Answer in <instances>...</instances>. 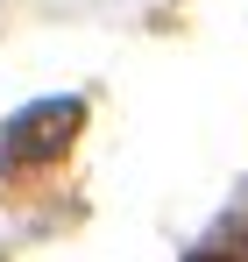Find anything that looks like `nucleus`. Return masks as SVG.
Wrapping results in <instances>:
<instances>
[{
	"label": "nucleus",
	"instance_id": "obj_1",
	"mask_svg": "<svg viewBox=\"0 0 248 262\" xmlns=\"http://www.w3.org/2000/svg\"><path fill=\"white\" fill-rule=\"evenodd\" d=\"M85 121V99H36V106H22L7 128H0V170H43V163H57L64 149H71V135Z\"/></svg>",
	"mask_w": 248,
	"mask_h": 262
},
{
	"label": "nucleus",
	"instance_id": "obj_2",
	"mask_svg": "<svg viewBox=\"0 0 248 262\" xmlns=\"http://www.w3.org/2000/svg\"><path fill=\"white\" fill-rule=\"evenodd\" d=\"M184 262H248V191L234 199V213L213 227V241H206V248H192Z\"/></svg>",
	"mask_w": 248,
	"mask_h": 262
}]
</instances>
